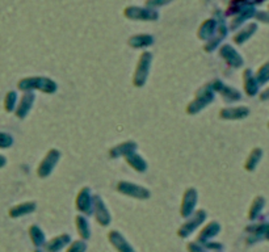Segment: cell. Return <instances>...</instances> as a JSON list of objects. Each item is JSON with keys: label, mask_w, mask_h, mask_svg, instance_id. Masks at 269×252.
<instances>
[{"label": "cell", "mask_w": 269, "mask_h": 252, "mask_svg": "<svg viewBox=\"0 0 269 252\" xmlns=\"http://www.w3.org/2000/svg\"><path fill=\"white\" fill-rule=\"evenodd\" d=\"M16 101H17V95L16 92L9 91L4 97V109L5 112H13L16 109Z\"/></svg>", "instance_id": "cell-19"}, {"label": "cell", "mask_w": 269, "mask_h": 252, "mask_svg": "<svg viewBox=\"0 0 269 252\" xmlns=\"http://www.w3.org/2000/svg\"><path fill=\"white\" fill-rule=\"evenodd\" d=\"M153 39L150 36H137L134 39L130 40V45L134 46V47H141V46L150 45Z\"/></svg>", "instance_id": "cell-20"}, {"label": "cell", "mask_w": 269, "mask_h": 252, "mask_svg": "<svg viewBox=\"0 0 269 252\" xmlns=\"http://www.w3.org/2000/svg\"><path fill=\"white\" fill-rule=\"evenodd\" d=\"M29 237H31L32 243L36 247H39L45 243V234L42 233V230L39 229L37 225H32L29 227Z\"/></svg>", "instance_id": "cell-17"}, {"label": "cell", "mask_w": 269, "mask_h": 252, "mask_svg": "<svg viewBox=\"0 0 269 252\" xmlns=\"http://www.w3.org/2000/svg\"><path fill=\"white\" fill-rule=\"evenodd\" d=\"M213 101V85L212 84H206L204 87H201L198 89V92L196 93V99L194 101L189 104L188 108H187V112L189 115H194V113H198L201 109H204L208 104H210Z\"/></svg>", "instance_id": "cell-2"}, {"label": "cell", "mask_w": 269, "mask_h": 252, "mask_svg": "<svg viewBox=\"0 0 269 252\" xmlns=\"http://www.w3.org/2000/svg\"><path fill=\"white\" fill-rule=\"evenodd\" d=\"M125 159H126V162L131 166V167L134 168L135 171H138V172L146 171L147 163L143 161L142 157H139V155H137V154L131 153V154H129V155H126V157H125Z\"/></svg>", "instance_id": "cell-16"}, {"label": "cell", "mask_w": 269, "mask_h": 252, "mask_svg": "<svg viewBox=\"0 0 269 252\" xmlns=\"http://www.w3.org/2000/svg\"><path fill=\"white\" fill-rule=\"evenodd\" d=\"M188 251L189 252H208V250L205 249L204 246L200 245L198 242H192L188 245Z\"/></svg>", "instance_id": "cell-23"}, {"label": "cell", "mask_w": 269, "mask_h": 252, "mask_svg": "<svg viewBox=\"0 0 269 252\" xmlns=\"http://www.w3.org/2000/svg\"><path fill=\"white\" fill-rule=\"evenodd\" d=\"M85 250H87V245L84 241H75L67 249V252H84Z\"/></svg>", "instance_id": "cell-22"}, {"label": "cell", "mask_w": 269, "mask_h": 252, "mask_svg": "<svg viewBox=\"0 0 269 252\" xmlns=\"http://www.w3.org/2000/svg\"><path fill=\"white\" fill-rule=\"evenodd\" d=\"M35 252H42V251H39V250H36V251Z\"/></svg>", "instance_id": "cell-25"}, {"label": "cell", "mask_w": 269, "mask_h": 252, "mask_svg": "<svg viewBox=\"0 0 269 252\" xmlns=\"http://www.w3.org/2000/svg\"><path fill=\"white\" fill-rule=\"evenodd\" d=\"M219 231V225L215 223V222H210L208 226H205L202 231L198 235V243H205L208 242L209 239H212L214 235H217V233Z\"/></svg>", "instance_id": "cell-15"}, {"label": "cell", "mask_w": 269, "mask_h": 252, "mask_svg": "<svg viewBox=\"0 0 269 252\" xmlns=\"http://www.w3.org/2000/svg\"><path fill=\"white\" fill-rule=\"evenodd\" d=\"M71 241V238L67 234H62V235H58V237L53 238L51 241H49L45 245V249L47 252H58L61 251L65 246H67Z\"/></svg>", "instance_id": "cell-13"}, {"label": "cell", "mask_w": 269, "mask_h": 252, "mask_svg": "<svg viewBox=\"0 0 269 252\" xmlns=\"http://www.w3.org/2000/svg\"><path fill=\"white\" fill-rule=\"evenodd\" d=\"M93 214H95V218L99 225L101 226H108L111 223V214L108 211L107 207L103 203V200L99 197L97 195L93 196Z\"/></svg>", "instance_id": "cell-8"}, {"label": "cell", "mask_w": 269, "mask_h": 252, "mask_svg": "<svg viewBox=\"0 0 269 252\" xmlns=\"http://www.w3.org/2000/svg\"><path fill=\"white\" fill-rule=\"evenodd\" d=\"M151 63V54L143 53L141 55L137 65V70H135L134 78H133V83L135 87H142L143 84L146 83L147 75H149V70H150Z\"/></svg>", "instance_id": "cell-4"}, {"label": "cell", "mask_w": 269, "mask_h": 252, "mask_svg": "<svg viewBox=\"0 0 269 252\" xmlns=\"http://www.w3.org/2000/svg\"><path fill=\"white\" fill-rule=\"evenodd\" d=\"M108 239L111 242V245L117 250V252H135L134 249L129 245V242L115 230L108 234Z\"/></svg>", "instance_id": "cell-11"}, {"label": "cell", "mask_w": 269, "mask_h": 252, "mask_svg": "<svg viewBox=\"0 0 269 252\" xmlns=\"http://www.w3.org/2000/svg\"><path fill=\"white\" fill-rule=\"evenodd\" d=\"M197 204V192L194 188H189L187 189L183 196V203H181V217L188 218L193 213L194 207Z\"/></svg>", "instance_id": "cell-9"}, {"label": "cell", "mask_w": 269, "mask_h": 252, "mask_svg": "<svg viewBox=\"0 0 269 252\" xmlns=\"http://www.w3.org/2000/svg\"><path fill=\"white\" fill-rule=\"evenodd\" d=\"M13 143V138L7 133L0 131V149H8Z\"/></svg>", "instance_id": "cell-21"}, {"label": "cell", "mask_w": 269, "mask_h": 252, "mask_svg": "<svg viewBox=\"0 0 269 252\" xmlns=\"http://www.w3.org/2000/svg\"><path fill=\"white\" fill-rule=\"evenodd\" d=\"M75 219H77V234L80 235L81 239H88V238L91 237V233H89L88 221H87L84 217H81V215H77Z\"/></svg>", "instance_id": "cell-18"}, {"label": "cell", "mask_w": 269, "mask_h": 252, "mask_svg": "<svg viewBox=\"0 0 269 252\" xmlns=\"http://www.w3.org/2000/svg\"><path fill=\"white\" fill-rule=\"evenodd\" d=\"M59 158H61V154H59L58 150L51 149L50 151H47V154L45 155L42 162L38 165L37 175H38L39 177H42V179L47 177V176L51 173V171H53V168L55 167V165L58 163Z\"/></svg>", "instance_id": "cell-5"}, {"label": "cell", "mask_w": 269, "mask_h": 252, "mask_svg": "<svg viewBox=\"0 0 269 252\" xmlns=\"http://www.w3.org/2000/svg\"><path fill=\"white\" fill-rule=\"evenodd\" d=\"M205 218H206V213H205V210H197L194 215H193L191 219L185 222L184 225L181 226L177 234H179V237L180 238H187L189 237L191 234L194 231V230L198 227V226L205 221Z\"/></svg>", "instance_id": "cell-6"}, {"label": "cell", "mask_w": 269, "mask_h": 252, "mask_svg": "<svg viewBox=\"0 0 269 252\" xmlns=\"http://www.w3.org/2000/svg\"><path fill=\"white\" fill-rule=\"evenodd\" d=\"M5 163H7V159H5V157L0 155V168L4 167V166H5Z\"/></svg>", "instance_id": "cell-24"}, {"label": "cell", "mask_w": 269, "mask_h": 252, "mask_svg": "<svg viewBox=\"0 0 269 252\" xmlns=\"http://www.w3.org/2000/svg\"><path fill=\"white\" fill-rule=\"evenodd\" d=\"M17 88L20 91L29 92L32 89H39L45 93H54L57 91V83L51 79L42 77H33V78H24L17 83Z\"/></svg>", "instance_id": "cell-1"}, {"label": "cell", "mask_w": 269, "mask_h": 252, "mask_svg": "<svg viewBox=\"0 0 269 252\" xmlns=\"http://www.w3.org/2000/svg\"><path fill=\"white\" fill-rule=\"evenodd\" d=\"M36 203L35 201H27V203L19 204V205H16V207L11 208L8 214H9V217L11 218H19L23 217V215H27L29 213H33L36 210Z\"/></svg>", "instance_id": "cell-12"}, {"label": "cell", "mask_w": 269, "mask_h": 252, "mask_svg": "<svg viewBox=\"0 0 269 252\" xmlns=\"http://www.w3.org/2000/svg\"><path fill=\"white\" fill-rule=\"evenodd\" d=\"M117 191L122 195L138 200H147L150 197L149 189L141 187V185H137V184L129 183V181H119L117 184Z\"/></svg>", "instance_id": "cell-3"}, {"label": "cell", "mask_w": 269, "mask_h": 252, "mask_svg": "<svg viewBox=\"0 0 269 252\" xmlns=\"http://www.w3.org/2000/svg\"><path fill=\"white\" fill-rule=\"evenodd\" d=\"M135 149H137V143H135V142L127 141L125 142V143H121V145L113 147V149L109 151V154H111L112 158L122 157V155L123 157H126L129 154L134 153Z\"/></svg>", "instance_id": "cell-14"}, {"label": "cell", "mask_w": 269, "mask_h": 252, "mask_svg": "<svg viewBox=\"0 0 269 252\" xmlns=\"http://www.w3.org/2000/svg\"><path fill=\"white\" fill-rule=\"evenodd\" d=\"M77 209L81 213L92 214L93 211V196H91V191L88 187L81 188L79 195L77 197Z\"/></svg>", "instance_id": "cell-7"}, {"label": "cell", "mask_w": 269, "mask_h": 252, "mask_svg": "<svg viewBox=\"0 0 269 252\" xmlns=\"http://www.w3.org/2000/svg\"><path fill=\"white\" fill-rule=\"evenodd\" d=\"M35 103V95L32 92H25L23 97L20 99L19 105H16L15 115L17 119H25L29 111L32 109V105Z\"/></svg>", "instance_id": "cell-10"}]
</instances>
